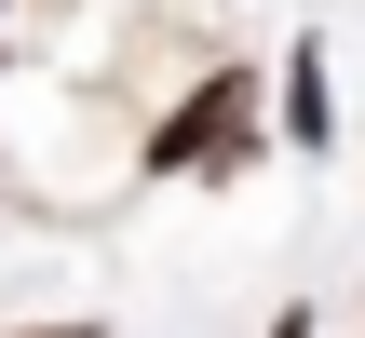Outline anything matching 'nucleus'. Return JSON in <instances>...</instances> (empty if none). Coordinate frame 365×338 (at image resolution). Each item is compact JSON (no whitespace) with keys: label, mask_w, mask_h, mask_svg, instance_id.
Masks as SVG:
<instances>
[{"label":"nucleus","mask_w":365,"mask_h":338,"mask_svg":"<svg viewBox=\"0 0 365 338\" xmlns=\"http://www.w3.org/2000/svg\"><path fill=\"white\" fill-rule=\"evenodd\" d=\"M284 135H298V149H325V135H339V95H325V41H298V54H284Z\"/></svg>","instance_id":"2"},{"label":"nucleus","mask_w":365,"mask_h":338,"mask_svg":"<svg viewBox=\"0 0 365 338\" xmlns=\"http://www.w3.org/2000/svg\"><path fill=\"white\" fill-rule=\"evenodd\" d=\"M244 95H257V81H203V95L149 135V163H230V149H244Z\"/></svg>","instance_id":"1"},{"label":"nucleus","mask_w":365,"mask_h":338,"mask_svg":"<svg viewBox=\"0 0 365 338\" xmlns=\"http://www.w3.org/2000/svg\"><path fill=\"white\" fill-rule=\"evenodd\" d=\"M271 338H312V312H271Z\"/></svg>","instance_id":"3"},{"label":"nucleus","mask_w":365,"mask_h":338,"mask_svg":"<svg viewBox=\"0 0 365 338\" xmlns=\"http://www.w3.org/2000/svg\"><path fill=\"white\" fill-rule=\"evenodd\" d=\"M27 338H81V325H27Z\"/></svg>","instance_id":"4"}]
</instances>
